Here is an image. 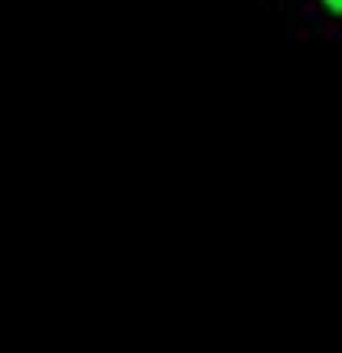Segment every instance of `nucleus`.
Masks as SVG:
<instances>
[{
	"label": "nucleus",
	"mask_w": 342,
	"mask_h": 353,
	"mask_svg": "<svg viewBox=\"0 0 342 353\" xmlns=\"http://www.w3.org/2000/svg\"><path fill=\"white\" fill-rule=\"evenodd\" d=\"M317 4L332 14V19H342V0H317Z\"/></svg>",
	"instance_id": "nucleus-1"
}]
</instances>
